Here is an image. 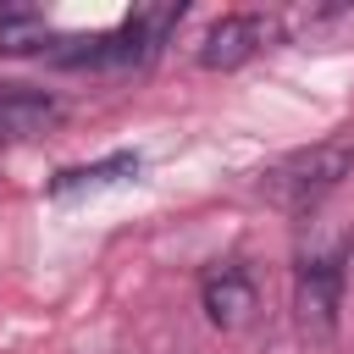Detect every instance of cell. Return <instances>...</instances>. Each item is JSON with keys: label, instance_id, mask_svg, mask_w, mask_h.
I'll list each match as a JSON object with an SVG mask.
<instances>
[{"label": "cell", "instance_id": "obj_2", "mask_svg": "<svg viewBox=\"0 0 354 354\" xmlns=\"http://www.w3.org/2000/svg\"><path fill=\"white\" fill-rule=\"evenodd\" d=\"M348 171H354V144H348V138H326V144H310V149L277 160V166L260 177V194H266L277 210L304 216V210H315Z\"/></svg>", "mask_w": 354, "mask_h": 354}, {"label": "cell", "instance_id": "obj_4", "mask_svg": "<svg viewBox=\"0 0 354 354\" xmlns=\"http://www.w3.org/2000/svg\"><path fill=\"white\" fill-rule=\"evenodd\" d=\"M266 39H271V22H266V17H254V11H232V17H221V22L205 33V44H199V66H210V72H232V66H243Z\"/></svg>", "mask_w": 354, "mask_h": 354}, {"label": "cell", "instance_id": "obj_3", "mask_svg": "<svg viewBox=\"0 0 354 354\" xmlns=\"http://www.w3.org/2000/svg\"><path fill=\"white\" fill-rule=\"evenodd\" d=\"M61 122V100L28 83H0V144H28L44 138Z\"/></svg>", "mask_w": 354, "mask_h": 354}, {"label": "cell", "instance_id": "obj_7", "mask_svg": "<svg viewBox=\"0 0 354 354\" xmlns=\"http://www.w3.org/2000/svg\"><path fill=\"white\" fill-rule=\"evenodd\" d=\"M138 155L133 149H116V155H105V160H94V166H66V171H55L50 177V194L55 199H66V194H83V188H111V183H133L138 177Z\"/></svg>", "mask_w": 354, "mask_h": 354}, {"label": "cell", "instance_id": "obj_5", "mask_svg": "<svg viewBox=\"0 0 354 354\" xmlns=\"http://www.w3.org/2000/svg\"><path fill=\"white\" fill-rule=\"evenodd\" d=\"M199 299H205V315H210L221 332H232V326H243V321L254 315V277H249L238 260H221V266L205 271Z\"/></svg>", "mask_w": 354, "mask_h": 354}, {"label": "cell", "instance_id": "obj_1", "mask_svg": "<svg viewBox=\"0 0 354 354\" xmlns=\"http://www.w3.org/2000/svg\"><path fill=\"white\" fill-rule=\"evenodd\" d=\"M183 22V6H133L111 33H77V39H55L44 55L55 66L72 72H127L155 61V50L166 44V33Z\"/></svg>", "mask_w": 354, "mask_h": 354}, {"label": "cell", "instance_id": "obj_6", "mask_svg": "<svg viewBox=\"0 0 354 354\" xmlns=\"http://www.w3.org/2000/svg\"><path fill=\"white\" fill-rule=\"evenodd\" d=\"M337 288H343L337 254H310L299 266V315H304V326L332 332V321H337Z\"/></svg>", "mask_w": 354, "mask_h": 354}, {"label": "cell", "instance_id": "obj_8", "mask_svg": "<svg viewBox=\"0 0 354 354\" xmlns=\"http://www.w3.org/2000/svg\"><path fill=\"white\" fill-rule=\"evenodd\" d=\"M50 50V22L39 6L0 0V55H44Z\"/></svg>", "mask_w": 354, "mask_h": 354}]
</instances>
